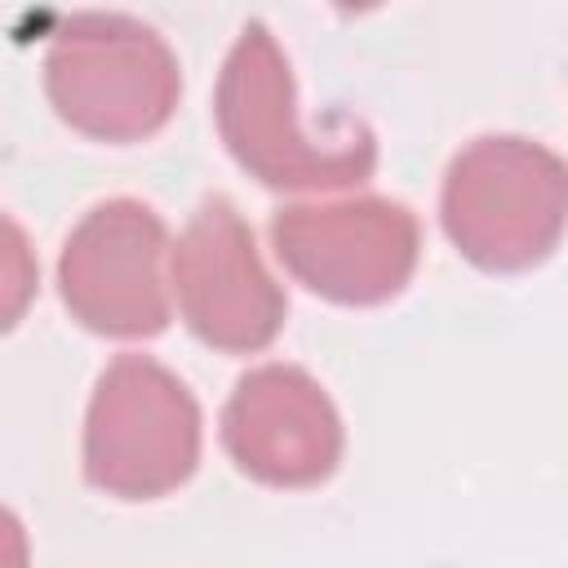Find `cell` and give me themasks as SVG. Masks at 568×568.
<instances>
[{"label": "cell", "instance_id": "cell-8", "mask_svg": "<svg viewBox=\"0 0 568 568\" xmlns=\"http://www.w3.org/2000/svg\"><path fill=\"white\" fill-rule=\"evenodd\" d=\"M342 417L328 390L297 364L244 373L222 408L226 457L266 488H315L342 462Z\"/></svg>", "mask_w": 568, "mask_h": 568}, {"label": "cell", "instance_id": "cell-3", "mask_svg": "<svg viewBox=\"0 0 568 568\" xmlns=\"http://www.w3.org/2000/svg\"><path fill=\"white\" fill-rule=\"evenodd\" d=\"M44 93L75 133L142 142L169 124L182 71L155 27L129 13H71L49 36Z\"/></svg>", "mask_w": 568, "mask_h": 568}, {"label": "cell", "instance_id": "cell-7", "mask_svg": "<svg viewBox=\"0 0 568 568\" xmlns=\"http://www.w3.org/2000/svg\"><path fill=\"white\" fill-rule=\"evenodd\" d=\"M173 297L186 328L226 355L266 351L284 328V288L257 257L248 222L226 195L204 200L173 244Z\"/></svg>", "mask_w": 568, "mask_h": 568}, {"label": "cell", "instance_id": "cell-6", "mask_svg": "<svg viewBox=\"0 0 568 568\" xmlns=\"http://www.w3.org/2000/svg\"><path fill=\"white\" fill-rule=\"evenodd\" d=\"M271 244L284 271L324 302L377 306L413 280L422 235L408 204L359 195L280 209Z\"/></svg>", "mask_w": 568, "mask_h": 568}, {"label": "cell", "instance_id": "cell-1", "mask_svg": "<svg viewBox=\"0 0 568 568\" xmlns=\"http://www.w3.org/2000/svg\"><path fill=\"white\" fill-rule=\"evenodd\" d=\"M217 133L231 160L271 191H342L377 169V142L364 120L333 115L324 133L302 129L293 71L266 22H244L213 89Z\"/></svg>", "mask_w": 568, "mask_h": 568}, {"label": "cell", "instance_id": "cell-2", "mask_svg": "<svg viewBox=\"0 0 568 568\" xmlns=\"http://www.w3.org/2000/svg\"><path fill=\"white\" fill-rule=\"evenodd\" d=\"M439 222L470 266L488 275L528 271L568 231V164L532 138L484 133L453 155Z\"/></svg>", "mask_w": 568, "mask_h": 568}, {"label": "cell", "instance_id": "cell-4", "mask_svg": "<svg viewBox=\"0 0 568 568\" xmlns=\"http://www.w3.org/2000/svg\"><path fill=\"white\" fill-rule=\"evenodd\" d=\"M200 466V404L151 355H115L84 413V479L120 501L182 488Z\"/></svg>", "mask_w": 568, "mask_h": 568}, {"label": "cell", "instance_id": "cell-5", "mask_svg": "<svg viewBox=\"0 0 568 568\" xmlns=\"http://www.w3.org/2000/svg\"><path fill=\"white\" fill-rule=\"evenodd\" d=\"M164 262H173V244L160 213L142 200H106L89 209L62 244V306L98 337H155L173 315V275H164Z\"/></svg>", "mask_w": 568, "mask_h": 568}]
</instances>
